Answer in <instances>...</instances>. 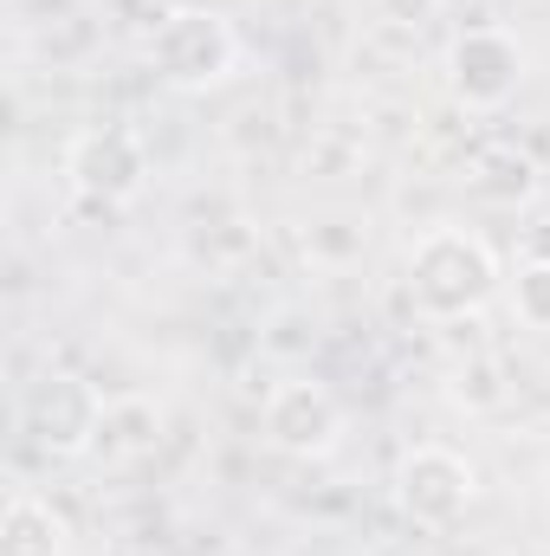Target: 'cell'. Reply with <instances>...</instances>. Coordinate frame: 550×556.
I'll list each match as a JSON object with an SVG mask.
<instances>
[{"mask_svg":"<svg viewBox=\"0 0 550 556\" xmlns=\"http://www.w3.org/2000/svg\"><path fill=\"white\" fill-rule=\"evenodd\" d=\"M512 304H518V324H532V330H550V260H532V266H518Z\"/></svg>","mask_w":550,"mask_h":556,"instance_id":"obj_10","label":"cell"},{"mask_svg":"<svg viewBox=\"0 0 550 556\" xmlns=\"http://www.w3.org/2000/svg\"><path fill=\"white\" fill-rule=\"evenodd\" d=\"M0 556H65V518L46 498H33V492L7 498V511H0Z\"/></svg>","mask_w":550,"mask_h":556,"instance_id":"obj_8","label":"cell"},{"mask_svg":"<svg viewBox=\"0 0 550 556\" xmlns=\"http://www.w3.org/2000/svg\"><path fill=\"white\" fill-rule=\"evenodd\" d=\"M260 427H266V446H278V453H291V459H324V453L343 440V408H337V395H330L324 382L291 376V382H278L273 395H266Z\"/></svg>","mask_w":550,"mask_h":556,"instance_id":"obj_7","label":"cell"},{"mask_svg":"<svg viewBox=\"0 0 550 556\" xmlns=\"http://www.w3.org/2000/svg\"><path fill=\"white\" fill-rule=\"evenodd\" d=\"M65 181H72L85 201L117 207V201H137L142 194V181H149V155H142V142L130 137V130L98 124V130L72 137V149H65Z\"/></svg>","mask_w":550,"mask_h":556,"instance_id":"obj_6","label":"cell"},{"mask_svg":"<svg viewBox=\"0 0 550 556\" xmlns=\"http://www.w3.org/2000/svg\"><path fill=\"white\" fill-rule=\"evenodd\" d=\"M525 78V46L505 26H466L447 46V91L466 111H499Z\"/></svg>","mask_w":550,"mask_h":556,"instance_id":"obj_5","label":"cell"},{"mask_svg":"<svg viewBox=\"0 0 550 556\" xmlns=\"http://www.w3.org/2000/svg\"><path fill=\"white\" fill-rule=\"evenodd\" d=\"M409 291L427 317H473L499 291V253L466 227H434L409 260Z\"/></svg>","mask_w":550,"mask_h":556,"instance_id":"obj_1","label":"cell"},{"mask_svg":"<svg viewBox=\"0 0 550 556\" xmlns=\"http://www.w3.org/2000/svg\"><path fill=\"white\" fill-rule=\"evenodd\" d=\"M20 433L46 453V459H78L98 446L104 433V395L78 376V369H39L20 389Z\"/></svg>","mask_w":550,"mask_h":556,"instance_id":"obj_2","label":"cell"},{"mask_svg":"<svg viewBox=\"0 0 550 556\" xmlns=\"http://www.w3.org/2000/svg\"><path fill=\"white\" fill-rule=\"evenodd\" d=\"M370 13L383 20V26H402V33H421L434 13H440V0H370Z\"/></svg>","mask_w":550,"mask_h":556,"instance_id":"obj_11","label":"cell"},{"mask_svg":"<svg viewBox=\"0 0 550 556\" xmlns=\"http://www.w3.org/2000/svg\"><path fill=\"white\" fill-rule=\"evenodd\" d=\"M396 505L421 531H453L473 505V466L453 446H409L396 459Z\"/></svg>","mask_w":550,"mask_h":556,"instance_id":"obj_4","label":"cell"},{"mask_svg":"<svg viewBox=\"0 0 550 556\" xmlns=\"http://www.w3.org/2000/svg\"><path fill=\"white\" fill-rule=\"evenodd\" d=\"M149 65L175 91H208L240 65V33L214 7H182L175 20H162L149 33Z\"/></svg>","mask_w":550,"mask_h":556,"instance_id":"obj_3","label":"cell"},{"mask_svg":"<svg viewBox=\"0 0 550 556\" xmlns=\"http://www.w3.org/2000/svg\"><path fill=\"white\" fill-rule=\"evenodd\" d=\"M466 188H473L479 201H525V194L538 188V162H532L518 142H486V149L473 155V168H466Z\"/></svg>","mask_w":550,"mask_h":556,"instance_id":"obj_9","label":"cell"}]
</instances>
